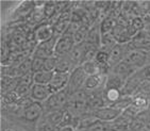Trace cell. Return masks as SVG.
<instances>
[{
	"label": "cell",
	"instance_id": "7402d4cb",
	"mask_svg": "<svg viewBox=\"0 0 150 131\" xmlns=\"http://www.w3.org/2000/svg\"><path fill=\"white\" fill-rule=\"evenodd\" d=\"M132 44H134L135 47H141V46H147L148 44H150V34L144 31H139L137 34L132 38Z\"/></svg>",
	"mask_w": 150,
	"mask_h": 131
},
{
	"label": "cell",
	"instance_id": "2e32d148",
	"mask_svg": "<svg viewBox=\"0 0 150 131\" xmlns=\"http://www.w3.org/2000/svg\"><path fill=\"white\" fill-rule=\"evenodd\" d=\"M64 113H65V109L63 110L54 111V112H50V113L44 114V117L51 124H53L57 127H60L64 118Z\"/></svg>",
	"mask_w": 150,
	"mask_h": 131
},
{
	"label": "cell",
	"instance_id": "e575fe53",
	"mask_svg": "<svg viewBox=\"0 0 150 131\" xmlns=\"http://www.w3.org/2000/svg\"><path fill=\"white\" fill-rule=\"evenodd\" d=\"M149 16H150V14H149Z\"/></svg>",
	"mask_w": 150,
	"mask_h": 131
},
{
	"label": "cell",
	"instance_id": "30bf717a",
	"mask_svg": "<svg viewBox=\"0 0 150 131\" xmlns=\"http://www.w3.org/2000/svg\"><path fill=\"white\" fill-rule=\"evenodd\" d=\"M69 77H70V74L55 73L51 82L49 83V86L52 90V92L57 93V92H60L62 90H65L67 84H68V81H69Z\"/></svg>",
	"mask_w": 150,
	"mask_h": 131
},
{
	"label": "cell",
	"instance_id": "3957f363",
	"mask_svg": "<svg viewBox=\"0 0 150 131\" xmlns=\"http://www.w3.org/2000/svg\"><path fill=\"white\" fill-rule=\"evenodd\" d=\"M44 106L38 101H34L29 107L23 109V112L21 113V120H25L28 124H36L40 122L42 116H44Z\"/></svg>",
	"mask_w": 150,
	"mask_h": 131
},
{
	"label": "cell",
	"instance_id": "cb8c5ba5",
	"mask_svg": "<svg viewBox=\"0 0 150 131\" xmlns=\"http://www.w3.org/2000/svg\"><path fill=\"white\" fill-rule=\"evenodd\" d=\"M19 95H18L15 91H12V92H8L6 94H2V100L3 102L8 106L15 105L16 102L19 100Z\"/></svg>",
	"mask_w": 150,
	"mask_h": 131
},
{
	"label": "cell",
	"instance_id": "7a4b0ae2",
	"mask_svg": "<svg viewBox=\"0 0 150 131\" xmlns=\"http://www.w3.org/2000/svg\"><path fill=\"white\" fill-rule=\"evenodd\" d=\"M86 74L84 73L82 66L76 67L75 69L70 73L69 81L66 86L67 93L69 94V96L75 95L76 93H78L82 90V87L84 86V83L86 81Z\"/></svg>",
	"mask_w": 150,
	"mask_h": 131
},
{
	"label": "cell",
	"instance_id": "7c38bea8",
	"mask_svg": "<svg viewBox=\"0 0 150 131\" xmlns=\"http://www.w3.org/2000/svg\"><path fill=\"white\" fill-rule=\"evenodd\" d=\"M113 74L116 76L120 77L121 79H129L131 77V75L133 74V67L131 65H129L126 61H121L119 63L116 64V66L114 67Z\"/></svg>",
	"mask_w": 150,
	"mask_h": 131
},
{
	"label": "cell",
	"instance_id": "8fae6325",
	"mask_svg": "<svg viewBox=\"0 0 150 131\" xmlns=\"http://www.w3.org/2000/svg\"><path fill=\"white\" fill-rule=\"evenodd\" d=\"M147 59V53L143 50H135V51H130L126 57L125 61L132 67H139L144 64Z\"/></svg>",
	"mask_w": 150,
	"mask_h": 131
},
{
	"label": "cell",
	"instance_id": "603a6c76",
	"mask_svg": "<svg viewBox=\"0 0 150 131\" xmlns=\"http://www.w3.org/2000/svg\"><path fill=\"white\" fill-rule=\"evenodd\" d=\"M116 28V21L114 18L108 17L105 18L100 25V31H101V35L104 34H109L111 30H114Z\"/></svg>",
	"mask_w": 150,
	"mask_h": 131
},
{
	"label": "cell",
	"instance_id": "836d02e7",
	"mask_svg": "<svg viewBox=\"0 0 150 131\" xmlns=\"http://www.w3.org/2000/svg\"><path fill=\"white\" fill-rule=\"evenodd\" d=\"M8 131H12V130H8Z\"/></svg>",
	"mask_w": 150,
	"mask_h": 131
},
{
	"label": "cell",
	"instance_id": "d6a6232c",
	"mask_svg": "<svg viewBox=\"0 0 150 131\" xmlns=\"http://www.w3.org/2000/svg\"><path fill=\"white\" fill-rule=\"evenodd\" d=\"M59 131H74L71 127H64V128H60Z\"/></svg>",
	"mask_w": 150,
	"mask_h": 131
},
{
	"label": "cell",
	"instance_id": "1f68e13d",
	"mask_svg": "<svg viewBox=\"0 0 150 131\" xmlns=\"http://www.w3.org/2000/svg\"><path fill=\"white\" fill-rule=\"evenodd\" d=\"M131 26H132L137 32H139L141 29H143V27H144V23H143V21H142L139 17H135V18H133L132 21H131Z\"/></svg>",
	"mask_w": 150,
	"mask_h": 131
},
{
	"label": "cell",
	"instance_id": "d4e9b609",
	"mask_svg": "<svg viewBox=\"0 0 150 131\" xmlns=\"http://www.w3.org/2000/svg\"><path fill=\"white\" fill-rule=\"evenodd\" d=\"M109 60H110V53L105 52V51H98L95 57V61L99 65L100 69L102 67L107 66V64L109 63Z\"/></svg>",
	"mask_w": 150,
	"mask_h": 131
},
{
	"label": "cell",
	"instance_id": "4316f807",
	"mask_svg": "<svg viewBox=\"0 0 150 131\" xmlns=\"http://www.w3.org/2000/svg\"><path fill=\"white\" fill-rule=\"evenodd\" d=\"M122 47L120 45H115V46L113 47L112 50H111L110 52V60L109 62L111 63H115V62L119 61L122 57Z\"/></svg>",
	"mask_w": 150,
	"mask_h": 131
},
{
	"label": "cell",
	"instance_id": "277c9868",
	"mask_svg": "<svg viewBox=\"0 0 150 131\" xmlns=\"http://www.w3.org/2000/svg\"><path fill=\"white\" fill-rule=\"evenodd\" d=\"M76 43L74 41L72 35L69 34H63L61 35L60 38H58V41L55 44L54 48V55L58 58H62V57H66L69 55V52L72 50V48L75 47Z\"/></svg>",
	"mask_w": 150,
	"mask_h": 131
},
{
	"label": "cell",
	"instance_id": "ffe728a7",
	"mask_svg": "<svg viewBox=\"0 0 150 131\" xmlns=\"http://www.w3.org/2000/svg\"><path fill=\"white\" fill-rule=\"evenodd\" d=\"M45 16V12H44V8H34L33 11L28 15V21L32 25L35 23H42Z\"/></svg>",
	"mask_w": 150,
	"mask_h": 131
},
{
	"label": "cell",
	"instance_id": "e0dca14e",
	"mask_svg": "<svg viewBox=\"0 0 150 131\" xmlns=\"http://www.w3.org/2000/svg\"><path fill=\"white\" fill-rule=\"evenodd\" d=\"M82 68H83L84 73L86 74L87 77L90 76H95L100 74V67L97 64V62L95 60H91V61H85L82 63Z\"/></svg>",
	"mask_w": 150,
	"mask_h": 131
},
{
	"label": "cell",
	"instance_id": "83f0119b",
	"mask_svg": "<svg viewBox=\"0 0 150 131\" xmlns=\"http://www.w3.org/2000/svg\"><path fill=\"white\" fill-rule=\"evenodd\" d=\"M57 62H58V57H55V55H53L51 58L45 59L42 70H44V72H54Z\"/></svg>",
	"mask_w": 150,
	"mask_h": 131
},
{
	"label": "cell",
	"instance_id": "44dd1931",
	"mask_svg": "<svg viewBox=\"0 0 150 131\" xmlns=\"http://www.w3.org/2000/svg\"><path fill=\"white\" fill-rule=\"evenodd\" d=\"M102 98H103L104 102L105 101L110 102V105L112 106L113 103H115L117 100L120 99L119 90H116V89H107L105 87V91L103 92Z\"/></svg>",
	"mask_w": 150,
	"mask_h": 131
},
{
	"label": "cell",
	"instance_id": "4fadbf2b",
	"mask_svg": "<svg viewBox=\"0 0 150 131\" xmlns=\"http://www.w3.org/2000/svg\"><path fill=\"white\" fill-rule=\"evenodd\" d=\"M75 68V65L72 64L70 59L66 55V57L58 58V62H57V65H55L54 72L61 74H70Z\"/></svg>",
	"mask_w": 150,
	"mask_h": 131
},
{
	"label": "cell",
	"instance_id": "5b68a950",
	"mask_svg": "<svg viewBox=\"0 0 150 131\" xmlns=\"http://www.w3.org/2000/svg\"><path fill=\"white\" fill-rule=\"evenodd\" d=\"M57 41H58V38L54 36L49 41L38 44V46L35 47L34 50H33V57L40 59H48L53 57Z\"/></svg>",
	"mask_w": 150,
	"mask_h": 131
},
{
	"label": "cell",
	"instance_id": "5bb4252c",
	"mask_svg": "<svg viewBox=\"0 0 150 131\" xmlns=\"http://www.w3.org/2000/svg\"><path fill=\"white\" fill-rule=\"evenodd\" d=\"M104 76L102 74H98V75H95V76H90L86 78V81L84 83V89L86 91H96L99 86L103 84Z\"/></svg>",
	"mask_w": 150,
	"mask_h": 131
},
{
	"label": "cell",
	"instance_id": "4dcf8cb0",
	"mask_svg": "<svg viewBox=\"0 0 150 131\" xmlns=\"http://www.w3.org/2000/svg\"><path fill=\"white\" fill-rule=\"evenodd\" d=\"M137 120L139 123H146V124H150V111H144L141 112L137 115Z\"/></svg>",
	"mask_w": 150,
	"mask_h": 131
},
{
	"label": "cell",
	"instance_id": "8992f818",
	"mask_svg": "<svg viewBox=\"0 0 150 131\" xmlns=\"http://www.w3.org/2000/svg\"><path fill=\"white\" fill-rule=\"evenodd\" d=\"M35 35V38L38 43H43V42L49 41L52 38H54V29L53 26H51L49 23H42L38 27H35L33 30Z\"/></svg>",
	"mask_w": 150,
	"mask_h": 131
},
{
	"label": "cell",
	"instance_id": "ac0fdd59",
	"mask_svg": "<svg viewBox=\"0 0 150 131\" xmlns=\"http://www.w3.org/2000/svg\"><path fill=\"white\" fill-rule=\"evenodd\" d=\"M100 27H93L92 29L88 30V33H87L86 36V43L91 44L93 46L98 47L99 44H100Z\"/></svg>",
	"mask_w": 150,
	"mask_h": 131
},
{
	"label": "cell",
	"instance_id": "484cf974",
	"mask_svg": "<svg viewBox=\"0 0 150 131\" xmlns=\"http://www.w3.org/2000/svg\"><path fill=\"white\" fill-rule=\"evenodd\" d=\"M38 131H59L60 130V127H57L53 124L49 123L43 116V120H40V122L38 123Z\"/></svg>",
	"mask_w": 150,
	"mask_h": 131
},
{
	"label": "cell",
	"instance_id": "6da1fadb",
	"mask_svg": "<svg viewBox=\"0 0 150 131\" xmlns=\"http://www.w3.org/2000/svg\"><path fill=\"white\" fill-rule=\"evenodd\" d=\"M69 94L67 93L66 89L53 93L43 105L45 113H50V112L65 109L69 101Z\"/></svg>",
	"mask_w": 150,
	"mask_h": 131
},
{
	"label": "cell",
	"instance_id": "9c48e42d",
	"mask_svg": "<svg viewBox=\"0 0 150 131\" xmlns=\"http://www.w3.org/2000/svg\"><path fill=\"white\" fill-rule=\"evenodd\" d=\"M85 50H86V42H84L82 44H76L75 47L69 52V55H67L70 59V61L72 62V64L75 65V67L80 66L84 62Z\"/></svg>",
	"mask_w": 150,
	"mask_h": 131
},
{
	"label": "cell",
	"instance_id": "ba28073f",
	"mask_svg": "<svg viewBox=\"0 0 150 131\" xmlns=\"http://www.w3.org/2000/svg\"><path fill=\"white\" fill-rule=\"evenodd\" d=\"M92 114L98 120H103V122H109V120H116L121 114L120 110H117L112 107H103L96 110L92 111Z\"/></svg>",
	"mask_w": 150,
	"mask_h": 131
},
{
	"label": "cell",
	"instance_id": "9a60e30c",
	"mask_svg": "<svg viewBox=\"0 0 150 131\" xmlns=\"http://www.w3.org/2000/svg\"><path fill=\"white\" fill-rule=\"evenodd\" d=\"M54 72H38L33 75V80L34 83H38V84H49L51 82L52 78L54 76Z\"/></svg>",
	"mask_w": 150,
	"mask_h": 131
},
{
	"label": "cell",
	"instance_id": "f546056e",
	"mask_svg": "<svg viewBox=\"0 0 150 131\" xmlns=\"http://www.w3.org/2000/svg\"><path fill=\"white\" fill-rule=\"evenodd\" d=\"M44 60L45 59L35 58V57L32 58V73L35 74L38 73V72H42L44 65Z\"/></svg>",
	"mask_w": 150,
	"mask_h": 131
},
{
	"label": "cell",
	"instance_id": "52a82bcc",
	"mask_svg": "<svg viewBox=\"0 0 150 131\" xmlns=\"http://www.w3.org/2000/svg\"><path fill=\"white\" fill-rule=\"evenodd\" d=\"M52 94H53V92L50 89L49 84H38V83H34V84L32 85L30 96L32 97V99L34 101L42 102V101H46Z\"/></svg>",
	"mask_w": 150,
	"mask_h": 131
},
{
	"label": "cell",
	"instance_id": "f1b7e54d",
	"mask_svg": "<svg viewBox=\"0 0 150 131\" xmlns=\"http://www.w3.org/2000/svg\"><path fill=\"white\" fill-rule=\"evenodd\" d=\"M135 75H136V77L139 79V81L141 82H144V81L150 82V65L144 67L143 69L137 72Z\"/></svg>",
	"mask_w": 150,
	"mask_h": 131
},
{
	"label": "cell",
	"instance_id": "d6986e66",
	"mask_svg": "<svg viewBox=\"0 0 150 131\" xmlns=\"http://www.w3.org/2000/svg\"><path fill=\"white\" fill-rule=\"evenodd\" d=\"M125 85V80L121 79L120 77L116 76L114 74H111L110 76L108 77V79L105 80V87L107 89H116L119 90Z\"/></svg>",
	"mask_w": 150,
	"mask_h": 131
}]
</instances>
